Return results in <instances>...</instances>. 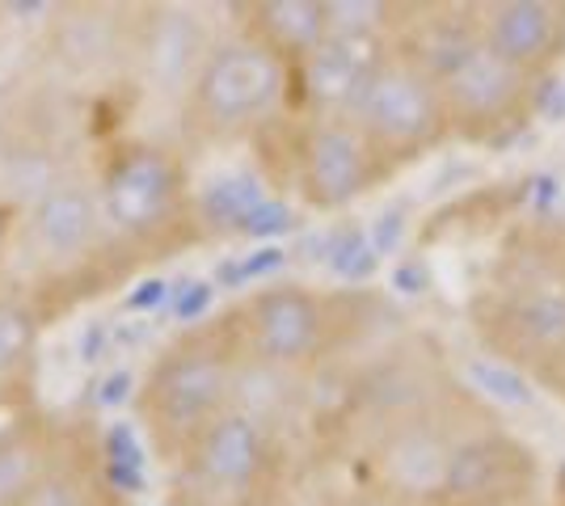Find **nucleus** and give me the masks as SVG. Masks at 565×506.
Returning <instances> with one entry per match:
<instances>
[{
    "instance_id": "ddd939ff",
    "label": "nucleus",
    "mask_w": 565,
    "mask_h": 506,
    "mask_svg": "<svg viewBox=\"0 0 565 506\" xmlns=\"http://www.w3.org/2000/svg\"><path fill=\"white\" fill-rule=\"evenodd\" d=\"M393 39H347L330 34L308 60L291 68V89L305 97L317 119H351L354 101L376 76Z\"/></svg>"
},
{
    "instance_id": "b1692460",
    "label": "nucleus",
    "mask_w": 565,
    "mask_h": 506,
    "mask_svg": "<svg viewBox=\"0 0 565 506\" xmlns=\"http://www.w3.org/2000/svg\"><path fill=\"white\" fill-rule=\"evenodd\" d=\"M498 506H544L541 498H523V503H498Z\"/></svg>"
},
{
    "instance_id": "2eb2a0df",
    "label": "nucleus",
    "mask_w": 565,
    "mask_h": 506,
    "mask_svg": "<svg viewBox=\"0 0 565 506\" xmlns=\"http://www.w3.org/2000/svg\"><path fill=\"white\" fill-rule=\"evenodd\" d=\"M245 39L275 51L282 64H300L330 39L326 0H262L245 9Z\"/></svg>"
},
{
    "instance_id": "7ed1b4c3",
    "label": "nucleus",
    "mask_w": 565,
    "mask_h": 506,
    "mask_svg": "<svg viewBox=\"0 0 565 506\" xmlns=\"http://www.w3.org/2000/svg\"><path fill=\"white\" fill-rule=\"evenodd\" d=\"M241 355L215 337H186L152 367L143 385V418L157 448L186 456L190 443L212 427L224 410H233V388Z\"/></svg>"
},
{
    "instance_id": "4468645a",
    "label": "nucleus",
    "mask_w": 565,
    "mask_h": 506,
    "mask_svg": "<svg viewBox=\"0 0 565 506\" xmlns=\"http://www.w3.org/2000/svg\"><path fill=\"white\" fill-rule=\"evenodd\" d=\"M102 233H106V219H102L97 186H85V182H51L25 216V245L47 266L81 262L102 241Z\"/></svg>"
},
{
    "instance_id": "a211bd4d",
    "label": "nucleus",
    "mask_w": 565,
    "mask_h": 506,
    "mask_svg": "<svg viewBox=\"0 0 565 506\" xmlns=\"http://www.w3.org/2000/svg\"><path fill=\"white\" fill-rule=\"evenodd\" d=\"M22 506H106V503H102V494H97L89 473H81V469H55L51 464L47 473H43V482L25 494Z\"/></svg>"
},
{
    "instance_id": "9b49d317",
    "label": "nucleus",
    "mask_w": 565,
    "mask_h": 506,
    "mask_svg": "<svg viewBox=\"0 0 565 506\" xmlns=\"http://www.w3.org/2000/svg\"><path fill=\"white\" fill-rule=\"evenodd\" d=\"M393 169L367 144L351 119H317L308 115L296 140V186L317 212L351 207L354 198L380 186Z\"/></svg>"
},
{
    "instance_id": "aec40b11",
    "label": "nucleus",
    "mask_w": 565,
    "mask_h": 506,
    "mask_svg": "<svg viewBox=\"0 0 565 506\" xmlns=\"http://www.w3.org/2000/svg\"><path fill=\"white\" fill-rule=\"evenodd\" d=\"M536 388H544L548 397H557V401L565 406V355L553 363L548 372H541V376H536Z\"/></svg>"
},
{
    "instance_id": "9d476101",
    "label": "nucleus",
    "mask_w": 565,
    "mask_h": 506,
    "mask_svg": "<svg viewBox=\"0 0 565 506\" xmlns=\"http://www.w3.org/2000/svg\"><path fill=\"white\" fill-rule=\"evenodd\" d=\"M541 460L536 452L507 431L494 413L472 422L456 443L444 485V506H498L541 498Z\"/></svg>"
},
{
    "instance_id": "1a4fd4ad",
    "label": "nucleus",
    "mask_w": 565,
    "mask_h": 506,
    "mask_svg": "<svg viewBox=\"0 0 565 506\" xmlns=\"http://www.w3.org/2000/svg\"><path fill=\"white\" fill-rule=\"evenodd\" d=\"M333 325L330 300L305 283H270L254 291L241 313V359L305 372L330 351Z\"/></svg>"
},
{
    "instance_id": "f03ea898",
    "label": "nucleus",
    "mask_w": 565,
    "mask_h": 506,
    "mask_svg": "<svg viewBox=\"0 0 565 506\" xmlns=\"http://www.w3.org/2000/svg\"><path fill=\"white\" fill-rule=\"evenodd\" d=\"M486 413L490 406H481L469 388L451 385L423 410L380 422L372 443V489L405 506H444L451 452Z\"/></svg>"
},
{
    "instance_id": "6e6552de",
    "label": "nucleus",
    "mask_w": 565,
    "mask_h": 506,
    "mask_svg": "<svg viewBox=\"0 0 565 506\" xmlns=\"http://www.w3.org/2000/svg\"><path fill=\"white\" fill-rule=\"evenodd\" d=\"M182 165L169 157L166 148L131 144L118 148L115 157L102 165L97 177V203L106 228L131 241H157L173 228L182 212Z\"/></svg>"
},
{
    "instance_id": "f8f14e48",
    "label": "nucleus",
    "mask_w": 565,
    "mask_h": 506,
    "mask_svg": "<svg viewBox=\"0 0 565 506\" xmlns=\"http://www.w3.org/2000/svg\"><path fill=\"white\" fill-rule=\"evenodd\" d=\"M477 9L481 43L532 80L557 76L565 64V4L562 0H486Z\"/></svg>"
},
{
    "instance_id": "6ab92c4d",
    "label": "nucleus",
    "mask_w": 565,
    "mask_h": 506,
    "mask_svg": "<svg viewBox=\"0 0 565 506\" xmlns=\"http://www.w3.org/2000/svg\"><path fill=\"white\" fill-rule=\"evenodd\" d=\"M34 342H39L34 316L25 313L22 304L0 300V380L18 376L25 363L34 359Z\"/></svg>"
},
{
    "instance_id": "0eeeda50",
    "label": "nucleus",
    "mask_w": 565,
    "mask_h": 506,
    "mask_svg": "<svg viewBox=\"0 0 565 506\" xmlns=\"http://www.w3.org/2000/svg\"><path fill=\"white\" fill-rule=\"evenodd\" d=\"M275 427L245 410H224L190 443V489L207 506H249L275 473Z\"/></svg>"
},
{
    "instance_id": "dca6fc26",
    "label": "nucleus",
    "mask_w": 565,
    "mask_h": 506,
    "mask_svg": "<svg viewBox=\"0 0 565 506\" xmlns=\"http://www.w3.org/2000/svg\"><path fill=\"white\" fill-rule=\"evenodd\" d=\"M51 469L43 443L30 431H0V506H22Z\"/></svg>"
},
{
    "instance_id": "4be33fe9",
    "label": "nucleus",
    "mask_w": 565,
    "mask_h": 506,
    "mask_svg": "<svg viewBox=\"0 0 565 506\" xmlns=\"http://www.w3.org/2000/svg\"><path fill=\"white\" fill-rule=\"evenodd\" d=\"M553 506H565V460L557 464V477H553Z\"/></svg>"
},
{
    "instance_id": "5701e85b",
    "label": "nucleus",
    "mask_w": 565,
    "mask_h": 506,
    "mask_svg": "<svg viewBox=\"0 0 565 506\" xmlns=\"http://www.w3.org/2000/svg\"><path fill=\"white\" fill-rule=\"evenodd\" d=\"M4 237H9V216H4V207H0V254H4Z\"/></svg>"
},
{
    "instance_id": "f3484780",
    "label": "nucleus",
    "mask_w": 565,
    "mask_h": 506,
    "mask_svg": "<svg viewBox=\"0 0 565 506\" xmlns=\"http://www.w3.org/2000/svg\"><path fill=\"white\" fill-rule=\"evenodd\" d=\"M469 392H481L486 406H532L536 401V380L523 376L511 363H498L490 355H481L469 367Z\"/></svg>"
},
{
    "instance_id": "39448f33",
    "label": "nucleus",
    "mask_w": 565,
    "mask_h": 506,
    "mask_svg": "<svg viewBox=\"0 0 565 506\" xmlns=\"http://www.w3.org/2000/svg\"><path fill=\"white\" fill-rule=\"evenodd\" d=\"M444 106H448L451 140L481 148L511 144L527 122L536 119V85L532 76L498 60L481 39L469 51H460L444 73L435 76Z\"/></svg>"
},
{
    "instance_id": "20e7f679",
    "label": "nucleus",
    "mask_w": 565,
    "mask_h": 506,
    "mask_svg": "<svg viewBox=\"0 0 565 506\" xmlns=\"http://www.w3.org/2000/svg\"><path fill=\"white\" fill-rule=\"evenodd\" d=\"M351 122L367 136V144L388 161L393 173L451 140L448 106L435 76L423 64H414L401 47L384 55L376 76L354 101Z\"/></svg>"
},
{
    "instance_id": "f257e3e1",
    "label": "nucleus",
    "mask_w": 565,
    "mask_h": 506,
    "mask_svg": "<svg viewBox=\"0 0 565 506\" xmlns=\"http://www.w3.org/2000/svg\"><path fill=\"white\" fill-rule=\"evenodd\" d=\"M481 355L541 376L565 355V237L511 245L469 300Z\"/></svg>"
},
{
    "instance_id": "412c9836",
    "label": "nucleus",
    "mask_w": 565,
    "mask_h": 506,
    "mask_svg": "<svg viewBox=\"0 0 565 506\" xmlns=\"http://www.w3.org/2000/svg\"><path fill=\"white\" fill-rule=\"evenodd\" d=\"M338 506H405L397 498H388V494H380V489H359L351 498H342Z\"/></svg>"
},
{
    "instance_id": "423d86ee",
    "label": "nucleus",
    "mask_w": 565,
    "mask_h": 506,
    "mask_svg": "<svg viewBox=\"0 0 565 506\" xmlns=\"http://www.w3.org/2000/svg\"><path fill=\"white\" fill-rule=\"evenodd\" d=\"M287 94H291V64H282L275 51H266L245 34L207 51L190 85L194 115L212 131H245L270 119Z\"/></svg>"
}]
</instances>
